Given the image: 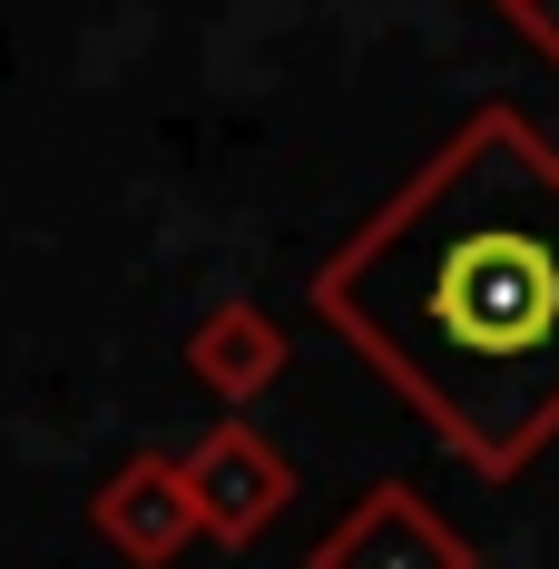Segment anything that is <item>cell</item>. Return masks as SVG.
Here are the masks:
<instances>
[{"label": "cell", "instance_id": "7a4b0ae2", "mask_svg": "<svg viewBox=\"0 0 559 569\" xmlns=\"http://www.w3.org/2000/svg\"><path fill=\"white\" fill-rule=\"evenodd\" d=\"M177 471H187L197 540H226V550H256V540H266V530L295 511V461H285L276 442L246 422V412L207 422V432L177 452Z\"/></svg>", "mask_w": 559, "mask_h": 569}, {"label": "cell", "instance_id": "3957f363", "mask_svg": "<svg viewBox=\"0 0 559 569\" xmlns=\"http://www.w3.org/2000/svg\"><path fill=\"white\" fill-rule=\"evenodd\" d=\"M305 569H481V550H471L412 481H373V491L305 550Z\"/></svg>", "mask_w": 559, "mask_h": 569}, {"label": "cell", "instance_id": "277c9868", "mask_svg": "<svg viewBox=\"0 0 559 569\" xmlns=\"http://www.w3.org/2000/svg\"><path fill=\"white\" fill-rule=\"evenodd\" d=\"M89 530L109 540L128 569H168L187 560V540H197V511H187V471H177V452H128L89 491Z\"/></svg>", "mask_w": 559, "mask_h": 569}, {"label": "cell", "instance_id": "6da1fadb", "mask_svg": "<svg viewBox=\"0 0 559 569\" xmlns=\"http://www.w3.org/2000/svg\"><path fill=\"white\" fill-rule=\"evenodd\" d=\"M335 325L442 452L520 481L559 442V148L510 99L451 128L315 266Z\"/></svg>", "mask_w": 559, "mask_h": 569}, {"label": "cell", "instance_id": "5b68a950", "mask_svg": "<svg viewBox=\"0 0 559 569\" xmlns=\"http://www.w3.org/2000/svg\"><path fill=\"white\" fill-rule=\"evenodd\" d=\"M285 353H295V343H285V325L266 305H207L197 335H187V373L217 402H256L285 373Z\"/></svg>", "mask_w": 559, "mask_h": 569}, {"label": "cell", "instance_id": "8992f818", "mask_svg": "<svg viewBox=\"0 0 559 569\" xmlns=\"http://www.w3.org/2000/svg\"><path fill=\"white\" fill-rule=\"evenodd\" d=\"M501 20H510V30H520V40H530V50L559 69V10H550V0H510Z\"/></svg>", "mask_w": 559, "mask_h": 569}]
</instances>
